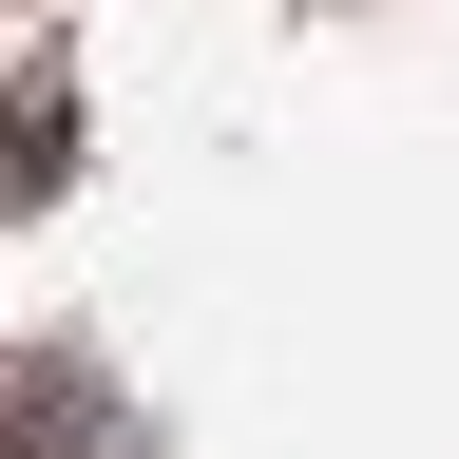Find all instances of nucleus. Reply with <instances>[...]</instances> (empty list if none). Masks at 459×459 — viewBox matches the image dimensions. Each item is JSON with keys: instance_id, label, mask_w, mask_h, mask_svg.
Listing matches in <instances>:
<instances>
[{"instance_id": "f257e3e1", "label": "nucleus", "mask_w": 459, "mask_h": 459, "mask_svg": "<svg viewBox=\"0 0 459 459\" xmlns=\"http://www.w3.org/2000/svg\"><path fill=\"white\" fill-rule=\"evenodd\" d=\"M39 172H57V96H20V115H0V192H39Z\"/></svg>"}]
</instances>
